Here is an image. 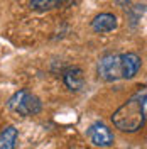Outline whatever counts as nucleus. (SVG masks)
I'll return each mask as SVG.
<instances>
[{"instance_id":"nucleus-1","label":"nucleus","mask_w":147,"mask_h":149,"mask_svg":"<svg viewBox=\"0 0 147 149\" xmlns=\"http://www.w3.org/2000/svg\"><path fill=\"white\" fill-rule=\"evenodd\" d=\"M147 119V92L146 86L134 93L123 105H120L112 115L113 125L122 132H137L146 125Z\"/></svg>"},{"instance_id":"nucleus-7","label":"nucleus","mask_w":147,"mask_h":149,"mask_svg":"<svg viewBox=\"0 0 147 149\" xmlns=\"http://www.w3.org/2000/svg\"><path fill=\"white\" fill-rule=\"evenodd\" d=\"M19 141V130L14 125H7L0 132V149H15Z\"/></svg>"},{"instance_id":"nucleus-2","label":"nucleus","mask_w":147,"mask_h":149,"mask_svg":"<svg viewBox=\"0 0 147 149\" xmlns=\"http://www.w3.org/2000/svg\"><path fill=\"white\" fill-rule=\"evenodd\" d=\"M142 68V58L135 53L123 54H105L98 59L96 71L98 76L105 81L117 80H132Z\"/></svg>"},{"instance_id":"nucleus-4","label":"nucleus","mask_w":147,"mask_h":149,"mask_svg":"<svg viewBox=\"0 0 147 149\" xmlns=\"http://www.w3.org/2000/svg\"><path fill=\"white\" fill-rule=\"evenodd\" d=\"M88 137L93 142V146L96 148H110L115 142V136L108 125H105L103 122H95L92 127L88 129Z\"/></svg>"},{"instance_id":"nucleus-3","label":"nucleus","mask_w":147,"mask_h":149,"mask_svg":"<svg viewBox=\"0 0 147 149\" xmlns=\"http://www.w3.org/2000/svg\"><path fill=\"white\" fill-rule=\"evenodd\" d=\"M9 109L12 112H15L22 117H31V115H37L39 112L42 110V102L41 98L34 95L32 92H29L27 88H22L15 92L12 97L9 98Z\"/></svg>"},{"instance_id":"nucleus-8","label":"nucleus","mask_w":147,"mask_h":149,"mask_svg":"<svg viewBox=\"0 0 147 149\" xmlns=\"http://www.w3.org/2000/svg\"><path fill=\"white\" fill-rule=\"evenodd\" d=\"M69 0H29V5L32 10H37V12H46V10L51 9H58L61 5L68 3Z\"/></svg>"},{"instance_id":"nucleus-6","label":"nucleus","mask_w":147,"mask_h":149,"mask_svg":"<svg viewBox=\"0 0 147 149\" xmlns=\"http://www.w3.org/2000/svg\"><path fill=\"white\" fill-rule=\"evenodd\" d=\"M63 81H64L66 88H69L71 92H80L85 85V74L80 66H71L64 70L63 73Z\"/></svg>"},{"instance_id":"nucleus-5","label":"nucleus","mask_w":147,"mask_h":149,"mask_svg":"<svg viewBox=\"0 0 147 149\" xmlns=\"http://www.w3.org/2000/svg\"><path fill=\"white\" fill-rule=\"evenodd\" d=\"M119 26V20L117 17L110 14V12H101L98 14L96 17L92 20V29L95 32H98V34H105V32H112V31H115Z\"/></svg>"}]
</instances>
